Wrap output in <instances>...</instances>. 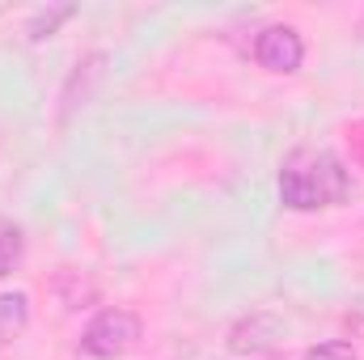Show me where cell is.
<instances>
[{"mask_svg":"<svg viewBox=\"0 0 364 360\" xmlns=\"http://www.w3.org/2000/svg\"><path fill=\"white\" fill-rule=\"evenodd\" d=\"M352 191L348 166L331 149H292L279 166V199L292 212H318L343 203Z\"/></svg>","mask_w":364,"mask_h":360,"instance_id":"obj_1","label":"cell"},{"mask_svg":"<svg viewBox=\"0 0 364 360\" xmlns=\"http://www.w3.org/2000/svg\"><path fill=\"white\" fill-rule=\"evenodd\" d=\"M140 335H144V327H140V318L132 314V309H102V314H93L90 327L81 331V352L85 356H97V360H114V356H127L136 344H140Z\"/></svg>","mask_w":364,"mask_h":360,"instance_id":"obj_2","label":"cell"},{"mask_svg":"<svg viewBox=\"0 0 364 360\" xmlns=\"http://www.w3.org/2000/svg\"><path fill=\"white\" fill-rule=\"evenodd\" d=\"M284 318H275L267 309H255V314H246V318H237L233 322V331H229V352L233 356H267L279 348V339H284Z\"/></svg>","mask_w":364,"mask_h":360,"instance_id":"obj_3","label":"cell"},{"mask_svg":"<svg viewBox=\"0 0 364 360\" xmlns=\"http://www.w3.org/2000/svg\"><path fill=\"white\" fill-rule=\"evenodd\" d=\"M255 60L267 68V73H296L301 60H305V43H301V30L296 26H267L259 30L255 38Z\"/></svg>","mask_w":364,"mask_h":360,"instance_id":"obj_4","label":"cell"},{"mask_svg":"<svg viewBox=\"0 0 364 360\" xmlns=\"http://www.w3.org/2000/svg\"><path fill=\"white\" fill-rule=\"evenodd\" d=\"M102 77H106V51H90L85 60H77V68L68 73V81L60 90V119H68L77 106H85L93 90L102 85Z\"/></svg>","mask_w":364,"mask_h":360,"instance_id":"obj_5","label":"cell"},{"mask_svg":"<svg viewBox=\"0 0 364 360\" xmlns=\"http://www.w3.org/2000/svg\"><path fill=\"white\" fill-rule=\"evenodd\" d=\"M55 292H60L64 309H81V305H90L93 297H97L93 280H85L81 271H73V268H64L60 275H55Z\"/></svg>","mask_w":364,"mask_h":360,"instance_id":"obj_6","label":"cell"},{"mask_svg":"<svg viewBox=\"0 0 364 360\" xmlns=\"http://www.w3.org/2000/svg\"><path fill=\"white\" fill-rule=\"evenodd\" d=\"M26 322H30L26 292H4V297H0V344H9L13 335H21Z\"/></svg>","mask_w":364,"mask_h":360,"instance_id":"obj_7","label":"cell"},{"mask_svg":"<svg viewBox=\"0 0 364 360\" xmlns=\"http://www.w3.org/2000/svg\"><path fill=\"white\" fill-rule=\"evenodd\" d=\"M68 17H77V9L73 4H51V9H38L34 17H30V26H26V34H30V43H43V38H51Z\"/></svg>","mask_w":364,"mask_h":360,"instance_id":"obj_8","label":"cell"},{"mask_svg":"<svg viewBox=\"0 0 364 360\" xmlns=\"http://www.w3.org/2000/svg\"><path fill=\"white\" fill-rule=\"evenodd\" d=\"M21 259H26V238H21V229H13V225L0 229V280L21 268Z\"/></svg>","mask_w":364,"mask_h":360,"instance_id":"obj_9","label":"cell"},{"mask_svg":"<svg viewBox=\"0 0 364 360\" xmlns=\"http://www.w3.org/2000/svg\"><path fill=\"white\" fill-rule=\"evenodd\" d=\"M305 360H360L356 356V348L352 344H343V339H326V344H314Z\"/></svg>","mask_w":364,"mask_h":360,"instance_id":"obj_10","label":"cell"}]
</instances>
